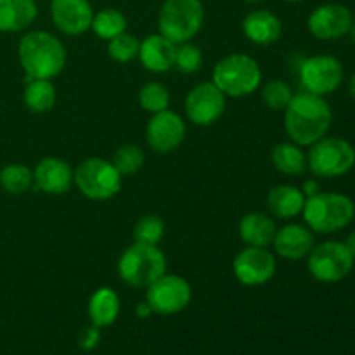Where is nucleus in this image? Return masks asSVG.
I'll list each match as a JSON object with an SVG mask.
<instances>
[{
    "instance_id": "nucleus-1",
    "label": "nucleus",
    "mask_w": 355,
    "mask_h": 355,
    "mask_svg": "<svg viewBox=\"0 0 355 355\" xmlns=\"http://www.w3.org/2000/svg\"><path fill=\"white\" fill-rule=\"evenodd\" d=\"M333 123V111L328 101L311 92L293 96L284 110V130L291 142L311 148L319 139L326 137Z\"/></svg>"
},
{
    "instance_id": "nucleus-2",
    "label": "nucleus",
    "mask_w": 355,
    "mask_h": 355,
    "mask_svg": "<svg viewBox=\"0 0 355 355\" xmlns=\"http://www.w3.org/2000/svg\"><path fill=\"white\" fill-rule=\"evenodd\" d=\"M17 58L28 78L38 80L55 78L68 61L64 44L45 30L24 35L17 44Z\"/></svg>"
},
{
    "instance_id": "nucleus-3",
    "label": "nucleus",
    "mask_w": 355,
    "mask_h": 355,
    "mask_svg": "<svg viewBox=\"0 0 355 355\" xmlns=\"http://www.w3.org/2000/svg\"><path fill=\"white\" fill-rule=\"evenodd\" d=\"M305 224L312 232L331 234L345 229L355 217V203L350 196L342 193H315L305 198Z\"/></svg>"
},
{
    "instance_id": "nucleus-4",
    "label": "nucleus",
    "mask_w": 355,
    "mask_h": 355,
    "mask_svg": "<svg viewBox=\"0 0 355 355\" xmlns=\"http://www.w3.org/2000/svg\"><path fill=\"white\" fill-rule=\"evenodd\" d=\"M211 82L225 94V97L252 96L262 83V69L257 59L246 54H229L215 64Z\"/></svg>"
},
{
    "instance_id": "nucleus-5",
    "label": "nucleus",
    "mask_w": 355,
    "mask_h": 355,
    "mask_svg": "<svg viewBox=\"0 0 355 355\" xmlns=\"http://www.w3.org/2000/svg\"><path fill=\"white\" fill-rule=\"evenodd\" d=\"M203 24L201 0H165L158 12V31L175 45L193 40Z\"/></svg>"
},
{
    "instance_id": "nucleus-6",
    "label": "nucleus",
    "mask_w": 355,
    "mask_h": 355,
    "mask_svg": "<svg viewBox=\"0 0 355 355\" xmlns=\"http://www.w3.org/2000/svg\"><path fill=\"white\" fill-rule=\"evenodd\" d=\"M165 272L166 257L158 246L134 243L118 259V276L132 288H148Z\"/></svg>"
},
{
    "instance_id": "nucleus-7",
    "label": "nucleus",
    "mask_w": 355,
    "mask_h": 355,
    "mask_svg": "<svg viewBox=\"0 0 355 355\" xmlns=\"http://www.w3.org/2000/svg\"><path fill=\"white\" fill-rule=\"evenodd\" d=\"M355 165V148L342 137H322L311 146L307 166L315 177L338 179Z\"/></svg>"
},
{
    "instance_id": "nucleus-8",
    "label": "nucleus",
    "mask_w": 355,
    "mask_h": 355,
    "mask_svg": "<svg viewBox=\"0 0 355 355\" xmlns=\"http://www.w3.org/2000/svg\"><path fill=\"white\" fill-rule=\"evenodd\" d=\"M73 182L80 193L92 201H106L121 191V175L111 162L104 158H87L76 166Z\"/></svg>"
},
{
    "instance_id": "nucleus-9",
    "label": "nucleus",
    "mask_w": 355,
    "mask_h": 355,
    "mask_svg": "<svg viewBox=\"0 0 355 355\" xmlns=\"http://www.w3.org/2000/svg\"><path fill=\"white\" fill-rule=\"evenodd\" d=\"M355 259L342 241H324L309 253V274L319 283H340L354 269Z\"/></svg>"
},
{
    "instance_id": "nucleus-10",
    "label": "nucleus",
    "mask_w": 355,
    "mask_h": 355,
    "mask_svg": "<svg viewBox=\"0 0 355 355\" xmlns=\"http://www.w3.org/2000/svg\"><path fill=\"white\" fill-rule=\"evenodd\" d=\"M193 298V288L187 279L177 274H163L162 277L149 284L146 291V302L153 314L175 315L182 312Z\"/></svg>"
},
{
    "instance_id": "nucleus-11",
    "label": "nucleus",
    "mask_w": 355,
    "mask_h": 355,
    "mask_svg": "<svg viewBox=\"0 0 355 355\" xmlns=\"http://www.w3.org/2000/svg\"><path fill=\"white\" fill-rule=\"evenodd\" d=\"M298 75L305 92L326 97L342 85L343 66L335 55H312L302 61Z\"/></svg>"
},
{
    "instance_id": "nucleus-12",
    "label": "nucleus",
    "mask_w": 355,
    "mask_h": 355,
    "mask_svg": "<svg viewBox=\"0 0 355 355\" xmlns=\"http://www.w3.org/2000/svg\"><path fill=\"white\" fill-rule=\"evenodd\" d=\"M187 120L198 127L217 123L225 111V94L214 82H203L189 90L184 101Z\"/></svg>"
},
{
    "instance_id": "nucleus-13",
    "label": "nucleus",
    "mask_w": 355,
    "mask_h": 355,
    "mask_svg": "<svg viewBox=\"0 0 355 355\" xmlns=\"http://www.w3.org/2000/svg\"><path fill=\"white\" fill-rule=\"evenodd\" d=\"M277 262L272 252L260 246H246L232 260L234 277L245 286H262L276 276Z\"/></svg>"
},
{
    "instance_id": "nucleus-14",
    "label": "nucleus",
    "mask_w": 355,
    "mask_h": 355,
    "mask_svg": "<svg viewBox=\"0 0 355 355\" xmlns=\"http://www.w3.org/2000/svg\"><path fill=\"white\" fill-rule=\"evenodd\" d=\"M184 139H186V121L180 114L170 110L153 114L146 127L148 146L159 155H168L179 149Z\"/></svg>"
},
{
    "instance_id": "nucleus-15",
    "label": "nucleus",
    "mask_w": 355,
    "mask_h": 355,
    "mask_svg": "<svg viewBox=\"0 0 355 355\" xmlns=\"http://www.w3.org/2000/svg\"><path fill=\"white\" fill-rule=\"evenodd\" d=\"M354 24L350 9L343 3L329 2L315 7L307 19V28L318 40H336L349 35Z\"/></svg>"
},
{
    "instance_id": "nucleus-16",
    "label": "nucleus",
    "mask_w": 355,
    "mask_h": 355,
    "mask_svg": "<svg viewBox=\"0 0 355 355\" xmlns=\"http://www.w3.org/2000/svg\"><path fill=\"white\" fill-rule=\"evenodd\" d=\"M51 17L54 26L68 37H78L90 30L94 19L89 0H51Z\"/></svg>"
},
{
    "instance_id": "nucleus-17",
    "label": "nucleus",
    "mask_w": 355,
    "mask_h": 355,
    "mask_svg": "<svg viewBox=\"0 0 355 355\" xmlns=\"http://www.w3.org/2000/svg\"><path fill=\"white\" fill-rule=\"evenodd\" d=\"M73 173L75 170L68 162L55 156H47L40 159L33 170V184L38 191L52 196H59L71 189Z\"/></svg>"
},
{
    "instance_id": "nucleus-18",
    "label": "nucleus",
    "mask_w": 355,
    "mask_h": 355,
    "mask_svg": "<svg viewBox=\"0 0 355 355\" xmlns=\"http://www.w3.org/2000/svg\"><path fill=\"white\" fill-rule=\"evenodd\" d=\"M272 245L281 259L297 262V260L309 257L311 250L315 246L314 232L307 225L288 224L284 227L277 229Z\"/></svg>"
},
{
    "instance_id": "nucleus-19",
    "label": "nucleus",
    "mask_w": 355,
    "mask_h": 355,
    "mask_svg": "<svg viewBox=\"0 0 355 355\" xmlns=\"http://www.w3.org/2000/svg\"><path fill=\"white\" fill-rule=\"evenodd\" d=\"M175 49L177 45L162 33L148 35L141 42L139 59L148 71L166 73L173 68L175 62Z\"/></svg>"
},
{
    "instance_id": "nucleus-20",
    "label": "nucleus",
    "mask_w": 355,
    "mask_h": 355,
    "mask_svg": "<svg viewBox=\"0 0 355 355\" xmlns=\"http://www.w3.org/2000/svg\"><path fill=\"white\" fill-rule=\"evenodd\" d=\"M241 28L245 37L255 45L276 44L283 35L281 19L267 9L252 10L250 14H246Z\"/></svg>"
},
{
    "instance_id": "nucleus-21",
    "label": "nucleus",
    "mask_w": 355,
    "mask_h": 355,
    "mask_svg": "<svg viewBox=\"0 0 355 355\" xmlns=\"http://www.w3.org/2000/svg\"><path fill=\"white\" fill-rule=\"evenodd\" d=\"M38 16L35 0H0V31L19 33L28 30Z\"/></svg>"
},
{
    "instance_id": "nucleus-22",
    "label": "nucleus",
    "mask_w": 355,
    "mask_h": 355,
    "mask_svg": "<svg viewBox=\"0 0 355 355\" xmlns=\"http://www.w3.org/2000/svg\"><path fill=\"white\" fill-rule=\"evenodd\" d=\"M238 232L239 238H241V241L246 246L267 248L269 245H272L274 236L277 232V225L270 215L260 214V211H252V214H246L239 220Z\"/></svg>"
},
{
    "instance_id": "nucleus-23",
    "label": "nucleus",
    "mask_w": 355,
    "mask_h": 355,
    "mask_svg": "<svg viewBox=\"0 0 355 355\" xmlns=\"http://www.w3.org/2000/svg\"><path fill=\"white\" fill-rule=\"evenodd\" d=\"M304 205L305 194L302 193V189L288 186V184L272 187L267 194V207H269L270 214L277 218H283V220L302 215Z\"/></svg>"
},
{
    "instance_id": "nucleus-24",
    "label": "nucleus",
    "mask_w": 355,
    "mask_h": 355,
    "mask_svg": "<svg viewBox=\"0 0 355 355\" xmlns=\"http://www.w3.org/2000/svg\"><path fill=\"white\" fill-rule=\"evenodd\" d=\"M121 311L120 297L111 288H99L89 300V319L99 328H107L118 319Z\"/></svg>"
},
{
    "instance_id": "nucleus-25",
    "label": "nucleus",
    "mask_w": 355,
    "mask_h": 355,
    "mask_svg": "<svg viewBox=\"0 0 355 355\" xmlns=\"http://www.w3.org/2000/svg\"><path fill=\"white\" fill-rule=\"evenodd\" d=\"M272 165L284 175H302L307 166V155L302 151V146L295 142H281L274 146L270 153Z\"/></svg>"
},
{
    "instance_id": "nucleus-26",
    "label": "nucleus",
    "mask_w": 355,
    "mask_h": 355,
    "mask_svg": "<svg viewBox=\"0 0 355 355\" xmlns=\"http://www.w3.org/2000/svg\"><path fill=\"white\" fill-rule=\"evenodd\" d=\"M23 99L28 110L33 113H49L55 106L58 92L51 80L28 78Z\"/></svg>"
},
{
    "instance_id": "nucleus-27",
    "label": "nucleus",
    "mask_w": 355,
    "mask_h": 355,
    "mask_svg": "<svg viewBox=\"0 0 355 355\" xmlns=\"http://www.w3.org/2000/svg\"><path fill=\"white\" fill-rule=\"evenodd\" d=\"M90 30L101 38V40H113L118 35L127 31V17L118 9H103L94 14Z\"/></svg>"
},
{
    "instance_id": "nucleus-28",
    "label": "nucleus",
    "mask_w": 355,
    "mask_h": 355,
    "mask_svg": "<svg viewBox=\"0 0 355 355\" xmlns=\"http://www.w3.org/2000/svg\"><path fill=\"white\" fill-rule=\"evenodd\" d=\"M33 186V172L21 163H9L0 170V187L7 194H23Z\"/></svg>"
},
{
    "instance_id": "nucleus-29",
    "label": "nucleus",
    "mask_w": 355,
    "mask_h": 355,
    "mask_svg": "<svg viewBox=\"0 0 355 355\" xmlns=\"http://www.w3.org/2000/svg\"><path fill=\"white\" fill-rule=\"evenodd\" d=\"M139 104L148 113L156 114L168 110L170 106V92L163 83L148 82L139 90Z\"/></svg>"
},
{
    "instance_id": "nucleus-30",
    "label": "nucleus",
    "mask_w": 355,
    "mask_h": 355,
    "mask_svg": "<svg viewBox=\"0 0 355 355\" xmlns=\"http://www.w3.org/2000/svg\"><path fill=\"white\" fill-rule=\"evenodd\" d=\"M165 236V222L158 215H144L134 225V241L158 246Z\"/></svg>"
},
{
    "instance_id": "nucleus-31",
    "label": "nucleus",
    "mask_w": 355,
    "mask_h": 355,
    "mask_svg": "<svg viewBox=\"0 0 355 355\" xmlns=\"http://www.w3.org/2000/svg\"><path fill=\"white\" fill-rule=\"evenodd\" d=\"M144 151H142L139 146L135 144H125L120 146L116 149L113 156V165L114 168L120 172V175H132V173H137L139 170L144 165Z\"/></svg>"
},
{
    "instance_id": "nucleus-32",
    "label": "nucleus",
    "mask_w": 355,
    "mask_h": 355,
    "mask_svg": "<svg viewBox=\"0 0 355 355\" xmlns=\"http://www.w3.org/2000/svg\"><path fill=\"white\" fill-rule=\"evenodd\" d=\"M139 49H141V42L137 40V37L127 33V31L107 42V54H110V58L113 61L121 62V64H127V62L139 58Z\"/></svg>"
},
{
    "instance_id": "nucleus-33",
    "label": "nucleus",
    "mask_w": 355,
    "mask_h": 355,
    "mask_svg": "<svg viewBox=\"0 0 355 355\" xmlns=\"http://www.w3.org/2000/svg\"><path fill=\"white\" fill-rule=\"evenodd\" d=\"M262 99L272 111H284L293 99V90L284 80H270L263 85Z\"/></svg>"
},
{
    "instance_id": "nucleus-34",
    "label": "nucleus",
    "mask_w": 355,
    "mask_h": 355,
    "mask_svg": "<svg viewBox=\"0 0 355 355\" xmlns=\"http://www.w3.org/2000/svg\"><path fill=\"white\" fill-rule=\"evenodd\" d=\"M203 66V52L193 42H184L175 49V62L173 68L179 69L184 75H193L198 73Z\"/></svg>"
},
{
    "instance_id": "nucleus-35",
    "label": "nucleus",
    "mask_w": 355,
    "mask_h": 355,
    "mask_svg": "<svg viewBox=\"0 0 355 355\" xmlns=\"http://www.w3.org/2000/svg\"><path fill=\"white\" fill-rule=\"evenodd\" d=\"M101 342V328L96 324H90L80 333L78 336V347L85 352H90V350L96 349Z\"/></svg>"
},
{
    "instance_id": "nucleus-36",
    "label": "nucleus",
    "mask_w": 355,
    "mask_h": 355,
    "mask_svg": "<svg viewBox=\"0 0 355 355\" xmlns=\"http://www.w3.org/2000/svg\"><path fill=\"white\" fill-rule=\"evenodd\" d=\"M319 184L315 182V180H305V184H304V189H302V193L305 194V198H309V196H314L315 193H319Z\"/></svg>"
},
{
    "instance_id": "nucleus-37",
    "label": "nucleus",
    "mask_w": 355,
    "mask_h": 355,
    "mask_svg": "<svg viewBox=\"0 0 355 355\" xmlns=\"http://www.w3.org/2000/svg\"><path fill=\"white\" fill-rule=\"evenodd\" d=\"M135 314H137L141 319H146L153 314V311H151V307H149L148 302L144 300V302H141L137 307H135Z\"/></svg>"
},
{
    "instance_id": "nucleus-38",
    "label": "nucleus",
    "mask_w": 355,
    "mask_h": 355,
    "mask_svg": "<svg viewBox=\"0 0 355 355\" xmlns=\"http://www.w3.org/2000/svg\"><path fill=\"white\" fill-rule=\"evenodd\" d=\"M345 245H347V248L350 250V253H352V257L355 259V231L350 232L349 238H347V241H345Z\"/></svg>"
},
{
    "instance_id": "nucleus-39",
    "label": "nucleus",
    "mask_w": 355,
    "mask_h": 355,
    "mask_svg": "<svg viewBox=\"0 0 355 355\" xmlns=\"http://www.w3.org/2000/svg\"><path fill=\"white\" fill-rule=\"evenodd\" d=\"M349 92H350V97L355 101V75L350 78V83H349Z\"/></svg>"
},
{
    "instance_id": "nucleus-40",
    "label": "nucleus",
    "mask_w": 355,
    "mask_h": 355,
    "mask_svg": "<svg viewBox=\"0 0 355 355\" xmlns=\"http://www.w3.org/2000/svg\"><path fill=\"white\" fill-rule=\"evenodd\" d=\"M349 33H350V37H352V40L355 42V21H354V24H352V28H350Z\"/></svg>"
},
{
    "instance_id": "nucleus-41",
    "label": "nucleus",
    "mask_w": 355,
    "mask_h": 355,
    "mask_svg": "<svg viewBox=\"0 0 355 355\" xmlns=\"http://www.w3.org/2000/svg\"><path fill=\"white\" fill-rule=\"evenodd\" d=\"M246 3H262V2H266V0H245Z\"/></svg>"
},
{
    "instance_id": "nucleus-42",
    "label": "nucleus",
    "mask_w": 355,
    "mask_h": 355,
    "mask_svg": "<svg viewBox=\"0 0 355 355\" xmlns=\"http://www.w3.org/2000/svg\"><path fill=\"white\" fill-rule=\"evenodd\" d=\"M283 2H288V3H298V2H304V0H283Z\"/></svg>"
}]
</instances>
